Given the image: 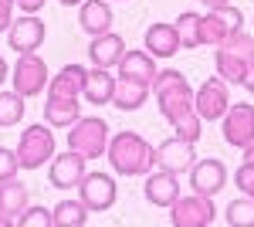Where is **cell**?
I'll return each instance as SVG.
<instances>
[{
	"label": "cell",
	"mask_w": 254,
	"mask_h": 227,
	"mask_svg": "<svg viewBox=\"0 0 254 227\" xmlns=\"http://www.w3.org/2000/svg\"><path fill=\"white\" fill-rule=\"evenodd\" d=\"M81 105L78 98H64V95H48V102H44V122L51 126V129H71L75 122L81 119Z\"/></svg>",
	"instance_id": "obj_20"
},
{
	"label": "cell",
	"mask_w": 254,
	"mask_h": 227,
	"mask_svg": "<svg viewBox=\"0 0 254 227\" xmlns=\"http://www.w3.org/2000/svg\"><path fill=\"white\" fill-rule=\"evenodd\" d=\"M153 95H156L159 112H163V119H166L170 126L196 112V105H193L196 92L190 88L187 75L176 72V68H166V72H159V75L153 78Z\"/></svg>",
	"instance_id": "obj_2"
},
{
	"label": "cell",
	"mask_w": 254,
	"mask_h": 227,
	"mask_svg": "<svg viewBox=\"0 0 254 227\" xmlns=\"http://www.w3.org/2000/svg\"><path fill=\"white\" fill-rule=\"evenodd\" d=\"M126 51H129V48H126V41L119 38V34H112V31L92 38V44H88V58H92V65H95V68H116Z\"/></svg>",
	"instance_id": "obj_18"
},
{
	"label": "cell",
	"mask_w": 254,
	"mask_h": 227,
	"mask_svg": "<svg viewBox=\"0 0 254 227\" xmlns=\"http://www.w3.org/2000/svg\"><path fill=\"white\" fill-rule=\"evenodd\" d=\"M227 224L231 227H254V197H241L227 204Z\"/></svg>",
	"instance_id": "obj_29"
},
{
	"label": "cell",
	"mask_w": 254,
	"mask_h": 227,
	"mask_svg": "<svg viewBox=\"0 0 254 227\" xmlns=\"http://www.w3.org/2000/svg\"><path fill=\"white\" fill-rule=\"evenodd\" d=\"M244 88L254 95V65H251V72H248V78H244Z\"/></svg>",
	"instance_id": "obj_38"
},
{
	"label": "cell",
	"mask_w": 254,
	"mask_h": 227,
	"mask_svg": "<svg viewBox=\"0 0 254 227\" xmlns=\"http://www.w3.org/2000/svg\"><path fill=\"white\" fill-rule=\"evenodd\" d=\"M153 92V85L136 81V78H119L116 81V95H112V105L122 112H136L139 105L146 102V95Z\"/></svg>",
	"instance_id": "obj_23"
},
{
	"label": "cell",
	"mask_w": 254,
	"mask_h": 227,
	"mask_svg": "<svg viewBox=\"0 0 254 227\" xmlns=\"http://www.w3.org/2000/svg\"><path fill=\"white\" fill-rule=\"evenodd\" d=\"M183 44L176 34V24H149L146 27V51L153 58H173Z\"/></svg>",
	"instance_id": "obj_21"
},
{
	"label": "cell",
	"mask_w": 254,
	"mask_h": 227,
	"mask_svg": "<svg viewBox=\"0 0 254 227\" xmlns=\"http://www.w3.org/2000/svg\"><path fill=\"white\" fill-rule=\"evenodd\" d=\"M142 193H146V200H149L153 207H170L176 197H180V180H176V173H170V170H156V173L146 176Z\"/></svg>",
	"instance_id": "obj_17"
},
{
	"label": "cell",
	"mask_w": 254,
	"mask_h": 227,
	"mask_svg": "<svg viewBox=\"0 0 254 227\" xmlns=\"http://www.w3.org/2000/svg\"><path fill=\"white\" fill-rule=\"evenodd\" d=\"M234 187L244 193V197H254V163L244 159L241 166L234 170Z\"/></svg>",
	"instance_id": "obj_32"
},
{
	"label": "cell",
	"mask_w": 254,
	"mask_h": 227,
	"mask_svg": "<svg viewBox=\"0 0 254 227\" xmlns=\"http://www.w3.org/2000/svg\"><path fill=\"white\" fill-rule=\"evenodd\" d=\"M7 78V61H3V55H0V81Z\"/></svg>",
	"instance_id": "obj_40"
},
{
	"label": "cell",
	"mask_w": 254,
	"mask_h": 227,
	"mask_svg": "<svg viewBox=\"0 0 254 227\" xmlns=\"http://www.w3.org/2000/svg\"><path fill=\"white\" fill-rule=\"evenodd\" d=\"M14 3L17 0H0V34H7L14 24Z\"/></svg>",
	"instance_id": "obj_34"
},
{
	"label": "cell",
	"mask_w": 254,
	"mask_h": 227,
	"mask_svg": "<svg viewBox=\"0 0 254 227\" xmlns=\"http://www.w3.org/2000/svg\"><path fill=\"white\" fill-rule=\"evenodd\" d=\"M190 187L193 193H207V197H214L220 190L227 187V170H224V163L220 159H200L190 166Z\"/></svg>",
	"instance_id": "obj_15"
},
{
	"label": "cell",
	"mask_w": 254,
	"mask_h": 227,
	"mask_svg": "<svg viewBox=\"0 0 254 227\" xmlns=\"http://www.w3.org/2000/svg\"><path fill=\"white\" fill-rule=\"evenodd\" d=\"M200 3H203V7H210V10H220V7H227L231 0H200Z\"/></svg>",
	"instance_id": "obj_36"
},
{
	"label": "cell",
	"mask_w": 254,
	"mask_h": 227,
	"mask_svg": "<svg viewBox=\"0 0 254 227\" xmlns=\"http://www.w3.org/2000/svg\"><path fill=\"white\" fill-rule=\"evenodd\" d=\"M217 221V207L207 193L176 197L170 204V224L173 227H210Z\"/></svg>",
	"instance_id": "obj_6"
},
{
	"label": "cell",
	"mask_w": 254,
	"mask_h": 227,
	"mask_svg": "<svg viewBox=\"0 0 254 227\" xmlns=\"http://www.w3.org/2000/svg\"><path fill=\"white\" fill-rule=\"evenodd\" d=\"M109 122L105 119H98V115H85L78 119L75 126H71V133H68V150L81 152L85 159H98V156H105L109 150Z\"/></svg>",
	"instance_id": "obj_4"
},
{
	"label": "cell",
	"mask_w": 254,
	"mask_h": 227,
	"mask_svg": "<svg viewBox=\"0 0 254 227\" xmlns=\"http://www.w3.org/2000/svg\"><path fill=\"white\" fill-rule=\"evenodd\" d=\"M244 159H251V163H254V143L248 146V150H244Z\"/></svg>",
	"instance_id": "obj_41"
},
{
	"label": "cell",
	"mask_w": 254,
	"mask_h": 227,
	"mask_svg": "<svg viewBox=\"0 0 254 227\" xmlns=\"http://www.w3.org/2000/svg\"><path fill=\"white\" fill-rule=\"evenodd\" d=\"M78 27L88 38L109 34L112 31V7H109V0H85L78 7Z\"/></svg>",
	"instance_id": "obj_16"
},
{
	"label": "cell",
	"mask_w": 254,
	"mask_h": 227,
	"mask_svg": "<svg viewBox=\"0 0 254 227\" xmlns=\"http://www.w3.org/2000/svg\"><path fill=\"white\" fill-rule=\"evenodd\" d=\"M61 7H81V3H85V0H58Z\"/></svg>",
	"instance_id": "obj_39"
},
{
	"label": "cell",
	"mask_w": 254,
	"mask_h": 227,
	"mask_svg": "<svg viewBox=\"0 0 254 227\" xmlns=\"http://www.w3.org/2000/svg\"><path fill=\"white\" fill-rule=\"evenodd\" d=\"M200 133H203V119L200 115H187V119H180V122H173V136H180V139H190V143H196L200 139Z\"/></svg>",
	"instance_id": "obj_31"
},
{
	"label": "cell",
	"mask_w": 254,
	"mask_h": 227,
	"mask_svg": "<svg viewBox=\"0 0 254 227\" xmlns=\"http://www.w3.org/2000/svg\"><path fill=\"white\" fill-rule=\"evenodd\" d=\"M176 34H180V44L183 48H200V14L183 10L176 17Z\"/></svg>",
	"instance_id": "obj_28"
},
{
	"label": "cell",
	"mask_w": 254,
	"mask_h": 227,
	"mask_svg": "<svg viewBox=\"0 0 254 227\" xmlns=\"http://www.w3.org/2000/svg\"><path fill=\"white\" fill-rule=\"evenodd\" d=\"M44 20L34 17V14H24L10 24V31H7V41H10V51H17V55H27V51H38L41 44H44Z\"/></svg>",
	"instance_id": "obj_13"
},
{
	"label": "cell",
	"mask_w": 254,
	"mask_h": 227,
	"mask_svg": "<svg viewBox=\"0 0 254 227\" xmlns=\"http://www.w3.org/2000/svg\"><path fill=\"white\" fill-rule=\"evenodd\" d=\"M220 136H224L227 146L248 150L254 143V105H248V102L231 105V109L224 112V119H220Z\"/></svg>",
	"instance_id": "obj_7"
},
{
	"label": "cell",
	"mask_w": 254,
	"mask_h": 227,
	"mask_svg": "<svg viewBox=\"0 0 254 227\" xmlns=\"http://www.w3.org/2000/svg\"><path fill=\"white\" fill-rule=\"evenodd\" d=\"M196 143H190V139H180V136H170V139H163L156 146V166L159 170H170V173H187L190 166H193L196 159Z\"/></svg>",
	"instance_id": "obj_11"
},
{
	"label": "cell",
	"mask_w": 254,
	"mask_h": 227,
	"mask_svg": "<svg viewBox=\"0 0 254 227\" xmlns=\"http://www.w3.org/2000/svg\"><path fill=\"white\" fill-rule=\"evenodd\" d=\"M81 95H85L92 105H109V102H112V95H116V78L109 75V68H92Z\"/></svg>",
	"instance_id": "obj_24"
},
{
	"label": "cell",
	"mask_w": 254,
	"mask_h": 227,
	"mask_svg": "<svg viewBox=\"0 0 254 227\" xmlns=\"http://www.w3.org/2000/svg\"><path fill=\"white\" fill-rule=\"evenodd\" d=\"M81 176H85V156L75 152V150L55 156V159H51V166H48V180H51V187H58V190L78 187Z\"/></svg>",
	"instance_id": "obj_14"
},
{
	"label": "cell",
	"mask_w": 254,
	"mask_h": 227,
	"mask_svg": "<svg viewBox=\"0 0 254 227\" xmlns=\"http://www.w3.org/2000/svg\"><path fill=\"white\" fill-rule=\"evenodd\" d=\"M193 105H196V115H200L203 122L224 119L227 105H231V98H227V81H224L220 75H217V78H207V81L200 85V92H196Z\"/></svg>",
	"instance_id": "obj_12"
},
{
	"label": "cell",
	"mask_w": 254,
	"mask_h": 227,
	"mask_svg": "<svg viewBox=\"0 0 254 227\" xmlns=\"http://www.w3.org/2000/svg\"><path fill=\"white\" fill-rule=\"evenodd\" d=\"M241 24H244V14L237 10V7H220V10H210V14H203L200 17V44H220V41H227L231 34L241 31Z\"/></svg>",
	"instance_id": "obj_9"
},
{
	"label": "cell",
	"mask_w": 254,
	"mask_h": 227,
	"mask_svg": "<svg viewBox=\"0 0 254 227\" xmlns=\"http://www.w3.org/2000/svg\"><path fill=\"white\" fill-rule=\"evenodd\" d=\"M48 65H44V58H38L34 51H27V55H17V65H14V78H10V85H14V92H20L24 98H31V95H38L48 88Z\"/></svg>",
	"instance_id": "obj_8"
},
{
	"label": "cell",
	"mask_w": 254,
	"mask_h": 227,
	"mask_svg": "<svg viewBox=\"0 0 254 227\" xmlns=\"http://www.w3.org/2000/svg\"><path fill=\"white\" fill-rule=\"evenodd\" d=\"M10 224H17V217H14V214H3V210H0V227H10Z\"/></svg>",
	"instance_id": "obj_37"
},
{
	"label": "cell",
	"mask_w": 254,
	"mask_h": 227,
	"mask_svg": "<svg viewBox=\"0 0 254 227\" xmlns=\"http://www.w3.org/2000/svg\"><path fill=\"white\" fill-rule=\"evenodd\" d=\"M214 65H217V75L227 85H244V78L254 65V38L237 31L227 41H220L214 51Z\"/></svg>",
	"instance_id": "obj_3"
},
{
	"label": "cell",
	"mask_w": 254,
	"mask_h": 227,
	"mask_svg": "<svg viewBox=\"0 0 254 227\" xmlns=\"http://www.w3.org/2000/svg\"><path fill=\"white\" fill-rule=\"evenodd\" d=\"M105 159L119 176H142V173H149L156 166V146L146 143L139 133L126 129V133H116L109 139Z\"/></svg>",
	"instance_id": "obj_1"
},
{
	"label": "cell",
	"mask_w": 254,
	"mask_h": 227,
	"mask_svg": "<svg viewBox=\"0 0 254 227\" xmlns=\"http://www.w3.org/2000/svg\"><path fill=\"white\" fill-rule=\"evenodd\" d=\"M116 180L109 176V173H85L78 183V200L85 207L92 210V214H102V210H109L116 204Z\"/></svg>",
	"instance_id": "obj_10"
},
{
	"label": "cell",
	"mask_w": 254,
	"mask_h": 227,
	"mask_svg": "<svg viewBox=\"0 0 254 227\" xmlns=\"http://www.w3.org/2000/svg\"><path fill=\"white\" fill-rule=\"evenodd\" d=\"M156 61L153 55L142 48V51H126L122 61H119V78H136V81H146V85H153V78H156Z\"/></svg>",
	"instance_id": "obj_22"
},
{
	"label": "cell",
	"mask_w": 254,
	"mask_h": 227,
	"mask_svg": "<svg viewBox=\"0 0 254 227\" xmlns=\"http://www.w3.org/2000/svg\"><path fill=\"white\" fill-rule=\"evenodd\" d=\"M55 224L58 227H85L88 224V207L81 200H61L55 207Z\"/></svg>",
	"instance_id": "obj_26"
},
{
	"label": "cell",
	"mask_w": 254,
	"mask_h": 227,
	"mask_svg": "<svg viewBox=\"0 0 254 227\" xmlns=\"http://www.w3.org/2000/svg\"><path fill=\"white\" fill-rule=\"evenodd\" d=\"M0 210L3 214H14V217H20L27 210V187L20 183L17 176L0 183Z\"/></svg>",
	"instance_id": "obj_25"
},
{
	"label": "cell",
	"mask_w": 254,
	"mask_h": 227,
	"mask_svg": "<svg viewBox=\"0 0 254 227\" xmlns=\"http://www.w3.org/2000/svg\"><path fill=\"white\" fill-rule=\"evenodd\" d=\"M17 159H20V170H38L44 163L55 159V133L51 126H27L20 133V143H17Z\"/></svg>",
	"instance_id": "obj_5"
},
{
	"label": "cell",
	"mask_w": 254,
	"mask_h": 227,
	"mask_svg": "<svg viewBox=\"0 0 254 227\" xmlns=\"http://www.w3.org/2000/svg\"><path fill=\"white\" fill-rule=\"evenodd\" d=\"M17 7L24 14H38L41 7H44V0H17Z\"/></svg>",
	"instance_id": "obj_35"
},
{
	"label": "cell",
	"mask_w": 254,
	"mask_h": 227,
	"mask_svg": "<svg viewBox=\"0 0 254 227\" xmlns=\"http://www.w3.org/2000/svg\"><path fill=\"white\" fill-rule=\"evenodd\" d=\"M88 81V68L85 65H64L58 75L48 81V95H64V98H81Z\"/></svg>",
	"instance_id": "obj_19"
},
{
	"label": "cell",
	"mask_w": 254,
	"mask_h": 227,
	"mask_svg": "<svg viewBox=\"0 0 254 227\" xmlns=\"http://www.w3.org/2000/svg\"><path fill=\"white\" fill-rule=\"evenodd\" d=\"M55 224V210H44V207H27L17 217V227H51Z\"/></svg>",
	"instance_id": "obj_30"
},
{
	"label": "cell",
	"mask_w": 254,
	"mask_h": 227,
	"mask_svg": "<svg viewBox=\"0 0 254 227\" xmlns=\"http://www.w3.org/2000/svg\"><path fill=\"white\" fill-rule=\"evenodd\" d=\"M24 119V95L20 92H0V129L17 126Z\"/></svg>",
	"instance_id": "obj_27"
},
{
	"label": "cell",
	"mask_w": 254,
	"mask_h": 227,
	"mask_svg": "<svg viewBox=\"0 0 254 227\" xmlns=\"http://www.w3.org/2000/svg\"><path fill=\"white\" fill-rule=\"evenodd\" d=\"M20 170V159H17V150H7V146H0V183L3 180H14Z\"/></svg>",
	"instance_id": "obj_33"
}]
</instances>
